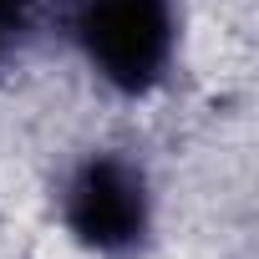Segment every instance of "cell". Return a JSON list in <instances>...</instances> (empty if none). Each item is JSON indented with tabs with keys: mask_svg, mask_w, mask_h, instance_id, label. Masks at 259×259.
Listing matches in <instances>:
<instances>
[{
	"mask_svg": "<svg viewBox=\"0 0 259 259\" xmlns=\"http://www.w3.org/2000/svg\"><path fill=\"white\" fill-rule=\"evenodd\" d=\"M148 178L117 153L81 163L66 188V224L97 254H127L148 234Z\"/></svg>",
	"mask_w": 259,
	"mask_h": 259,
	"instance_id": "obj_2",
	"label": "cell"
},
{
	"mask_svg": "<svg viewBox=\"0 0 259 259\" xmlns=\"http://www.w3.org/2000/svg\"><path fill=\"white\" fill-rule=\"evenodd\" d=\"M31 11H36V0H0V56H6V51L26 36Z\"/></svg>",
	"mask_w": 259,
	"mask_h": 259,
	"instance_id": "obj_3",
	"label": "cell"
},
{
	"mask_svg": "<svg viewBox=\"0 0 259 259\" xmlns=\"http://www.w3.org/2000/svg\"><path fill=\"white\" fill-rule=\"evenodd\" d=\"M76 41L117 92H148L163 81L178 46L173 0H81Z\"/></svg>",
	"mask_w": 259,
	"mask_h": 259,
	"instance_id": "obj_1",
	"label": "cell"
}]
</instances>
